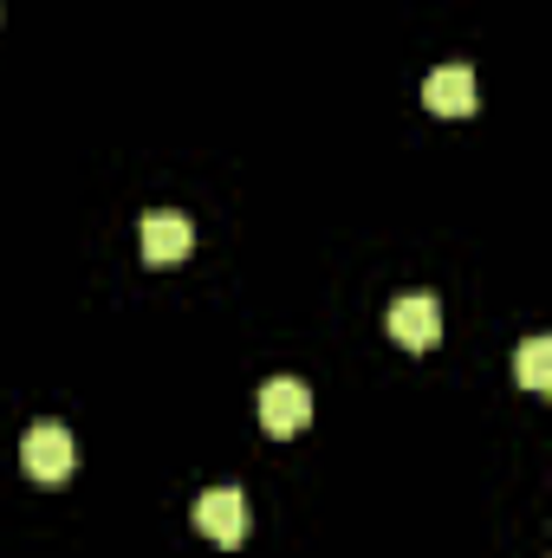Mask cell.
Returning <instances> with one entry per match:
<instances>
[{
    "mask_svg": "<svg viewBox=\"0 0 552 558\" xmlns=\"http://www.w3.org/2000/svg\"><path fill=\"white\" fill-rule=\"evenodd\" d=\"M422 105L435 118H468L475 111V72L468 65H435L429 85H422Z\"/></svg>",
    "mask_w": 552,
    "mask_h": 558,
    "instance_id": "obj_6",
    "label": "cell"
},
{
    "mask_svg": "<svg viewBox=\"0 0 552 558\" xmlns=\"http://www.w3.org/2000/svg\"><path fill=\"white\" fill-rule=\"evenodd\" d=\"M20 468L33 474V481H65L72 474V435L59 428V422H33L26 435H20Z\"/></svg>",
    "mask_w": 552,
    "mask_h": 558,
    "instance_id": "obj_2",
    "label": "cell"
},
{
    "mask_svg": "<svg viewBox=\"0 0 552 558\" xmlns=\"http://www.w3.org/2000/svg\"><path fill=\"white\" fill-rule=\"evenodd\" d=\"M195 526H202V539H215V546H241L248 539V526H254V513H248V494L241 487H208L202 500H195Z\"/></svg>",
    "mask_w": 552,
    "mask_h": 558,
    "instance_id": "obj_1",
    "label": "cell"
},
{
    "mask_svg": "<svg viewBox=\"0 0 552 558\" xmlns=\"http://www.w3.org/2000/svg\"><path fill=\"white\" fill-rule=\"evenodd\" d=\"M137 241H143V260H149V267H176V260H189V247H195V228H189V215H176V208H156V215H143Z\"/></svg>",
    "mask_w": 552,
    "mask_h": 558,
    "instance_id": "obj_3",
    "label": "cell"
},
{
    "mask_svg": "<svg viewBox=\"0 0 552 558\" xmlns=\"http://www.w3.org/2000/svg\"><path fill=\"white\" fill-rule=\"evenodd\" d=\"M520 384L540 397V390H552V338H527L520 344Z\"/></svg>",
    "mask_w": 552,
    "mask_h": 558,
    "instance_id": "obj_7",
    "label": "cell"
},
{
    "mask_svg": "<svg viewBox=\"0 0 552 558\" xmlns=\"http://www.w3.org/2000/svg\"><path fill=\"white\" fill-rule=\"evenodd\" d=\"M305 422H312V390H305L299 377L261 384V428H267V435H299Z\"/></svg>",
    "mask_w": 552,
    "mask_h": 558,
    "instance_id": "obj_4",
    "label": "cell"
},
{
    "mask_svg": "<svg viewBox=\"0 0 552 558\" xmlns=\"http://www.w3.org/2000/svg\"><path fill=\"white\" fill-rule=\"evenodd\" d=\"M384 325H391V338H397L404 351H429V344L442 338V305H435L429 292H410V299H397V305H391V318H384Z\"/></svg>",
    "mask_w": 552,
    "mask_h": 558,
    "instance_id": "obj_5",
    "label": "cell"
}]
</instances>
